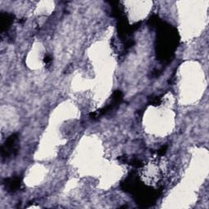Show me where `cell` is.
I'll return each mask as SVG.
<instances>
[{
	"label": "cell",
	"mask_w": 209,
	"mask_h": 209,
	"mask_svg": "<svg viewBox=\"0 0 209 209\" xmlns=\"http://www.w3.org/2000/svg\"><path fill=\"white\" fill-rule=\"evenodd\" d=\"M13 21V16L8 13H2L0 17V27L1 31L4 32L8 29Z\"/></svg>",
	"instance_id": "3957f363"
},
{
	"label": "cell",
	"mask_w": 209,
	"mask_h": 209,
	"mask_svg": "<svg viewBox=\"0 0 209 209\" xmlns=\"http://www.w3.org/2000/svg\"><path fill=\"white\" fill-rule=\"evenodd\" d=\"M44 61H45L46 64H48V63H50V62H51L52 59H51V57H50L49 56H45V60H44Z\"/></svg>",
	"instance_id": "8992f818"
},
{
	"label": "cell",
	"mask_w": 209,
	"mask_h": 209,
	"mask_svg": "<svg viewBox=\"0 0 209 209\" xmlns=\"http://www.w3.org/2000/svg\"><path fill=\"white\" fill-rule=\"evenodd\" d=\"M4 185L7 190L10 192H14L20 188V178L19 176H14L12 178L6 179Z\"/></svg>",
	"instance_id": "7a4b0ae2"
},
{
	"label": "cell",
	"mask_w": 209,
	"mask_h": 209,
	"mask_svg": "<svg viewBox=\"0 0 209 209\" xmlns=\"http://www.w3.org/2000/svg\"><path fill=\"white\" fill-rule=\"evenodd\" d=\"M150 102L153 105H159L161 102V100H160V98L159 97H155L154 98H151Z\"/></svg>",
	"instance_id": "5b68a950"
},
{
	"label": "cell",
	"mask_w": 209,
	"mask_h": 209,
	"mask_svg": "<svg viewBox=\"0 0 209 209\" xmlns=\"http://www.w3.org/2000/svg\"><path fill=\"white\" fill-rule=\"evenodd\" d=\"M18 137L16 134H12L7 139L6 142L1 148V157L2 160H7L16 155L18 151Z\"/></svg>",
	"instance_id": "6da1fadb"
},
{
	"label": "cell",
	"mask_w": 209,
	"mask_h": 209,
	"mask_svg": "<svg viewBox=\"0 0 209 209\" xmlns=\"http://www.w3.org/2000/svg\"><path fill=\"white\" fill-rule=\"evenodd\" d=\"M166 151H167V146H162V147L158 150V155H160V156H163V155H165Z\"/></svg>",
	"instance_id": "277c9868"
}]
</instances>
